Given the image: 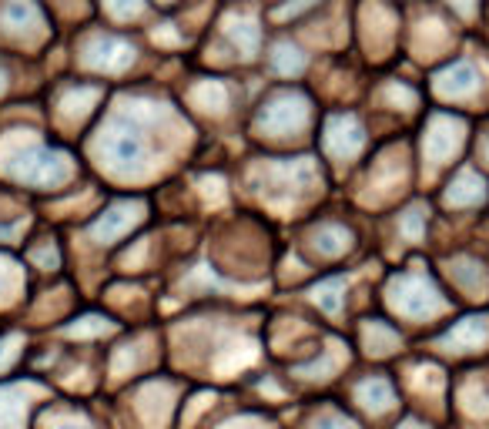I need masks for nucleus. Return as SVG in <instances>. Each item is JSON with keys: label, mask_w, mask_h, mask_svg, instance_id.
<instances>
[{"label": "nucleus", "mask_w": 489, "mask_h": 429, "mask_svg": "<svg viewBox=\"0 0 489 429\" xmlns=\"http://www.w3.org/2000/svg\"><path fill=\"white\" fill-rule=\"evenodd\" d=\"M389 295H392V306L406 319H429V315H436L443 308V292L426 272H402V275H396Z\"/></svg>", "instance_id": "obj_1"}, {"label": "nucleus", "mask_w": 489, "mask_h": 429, "mask_svg": "<svg viewBox=\"0 0 489 429\" xmlns=\"http://www.w3.org/2000/svg\"><path fill=\"white\" fill-rule=\"evenodd\" d=\"M469 141V124L462 121L459 114H436L432 124H429L426 131V141H422V148H426V161L429 165H436V168H443V165H453V158L459 154V148Z\"/></svg>", "instance_id": "obj_2"}, {"label": "nucleus", "mask_w": 489, "mask_h": 429, "mask_svg": "<svg viewBox=\"0 0 489 429\" xmlns=\"http://www.w3.org/2000/svg\"><path fill=\"white\" fill-rule=\"evenodd\" d=\"M67 175H71L67 158L47 148H27L14 161V178L24 184H61Z\"/></svg>", "instance_id": "obj_3"}, {"label": "nucleus", "mask_w": 489, "mask_h": 429, "mask_svg": "<svg viewBox=\"0 0 489 429\" xmlns=\"http://www.w3.org/2000/svg\"><path fill=\"white\" fill-rule=\"evenodd\" d=\"M479 91H483V71L469 57H459V61L446 64L443 71L436 74V94L446 97V101H453V104H466Z\"/></svg>", "instance_id": "obj_4"}, {"label": "nucleus", "mask_w": 489, "mask_h": 429, "mask_svg": "<svg viewBox=\"0 0 489 429\" xmlns=\"http://www.w3.org/2000/svg\"><path fill=\"white\" fill-rule=\"evenodd\" d=\"M443 201L453 212H476L489 205V182L476 168H459L453 175V182L446 184Z\"/></svg>", "instance_id": "obj_5"}, {"label": "nucleus", "mask_w": 489, "mask_h": 429, "mask_svg": "<svg viewBox=\"0 0 489 429\" xmlns=\"http://www.w3.org/2000/svg\"><path fill=\"white\" fill-rule=\"evenodd\" d=\"M443 346L456 353H479L489 346V315H466L443 332Z\"/></svg>", "instance_id": "obj_6"}, {"label": "nucleus", "mask_w": 489, "mask_h": 429, "mask_svg": "<svg viewBox=\"0 0 489 429\" xmlns=\"http://www.w3.org/2000/svg\"><path fill=\"white\" fill-rule=\"evenodd\" d=\"M101 151L114 161V165H138L144 158V141L135 128H111L104 138H101Z\"/></svg>", "instance_id": "obj_7"}, {"label": "nucleus", "mask_w": 489, "mask_h": 429, "mask_svg": "<svg viewBox=\"0 0 489 429\" xmlns=\"http://www.w3.org/2000/svg\"><path fill=\"white\" fill-rule=\"evenodd\" d=\"M453 278H456V285L466 295H486L489 292V261L476 259V255H459L456 261H453Z\"/></svg>", "instance_id": "obj_8"}, {"label": "nucleus", "mask_w": 489, "mask_h": 429, "mask_svg": "<svg viewBox=\"0 0 489 429\" xmlns=\"http://www.w3.org/2000/svg\"><path fill=\"white\" fill-rule=\"evenodd\" d=\"M325 144L338 154V158H349V154L359 151V144H362V124L355 121L352 114H338L329 121L325 128Z\"/></svg>", "instance_id": "obj_9"}, {"label": "nucleus", "mask_w": 489, "mask_h": 429, "mask_svg": "<svg viewBox=\"0 0 489 429\" xmlns=\"http://www.w3.org/2000/svg\"><path fill=\"white\" fill-rule=\"evenodd\" d=\"M135 222H138V214H135L131 205H114V208H107V212L91 225V238L101 242V245H111V242H114L118 235H124Z\"/></svg>", "instance_id": "obj_10"}, {"label": "nucleus", "mask_w": 489, "mask_h": 429, "mask_svg": "<svg viewBox=\"0 0 489 429\" xmlns=\"http://www.w3.org/2000/svg\"><path fill=\"white\" fill-rule=\"evenodd\" d=\"M91 54H101V57H94V64L104 67V71H121V67L135 61V47L118 41V37H97Z\"/></svg>", "instance_id": "obj_11"}, {"label": "nucleus", "mask_w": 489, "mask_h": 429, "mask_svg": "<svg viewBox=\"0 0 489 429\" xmlns=\"http://www.w3.org/2000/svg\"><path fill=\"white\" fill-rule=\"evenodd\" d=\"M359 399H362V406L366 409H385L389 402H392V389L385 379H366V383L359 386Z\"/></svg>", "instance_id": "obj_12"}, {"label": "nucleus", "mask_w": 489, "mask_h": 429, "mask_svg": "<svg viewBox=\"0 0 489 429\" xmlns=\"http://www.w3.org/2000/svg\"><path fill=\"white\" fill-rule=\"evenodd\" d=\"M342 292H345V278H325L322 285H315V302L325 312H336L342 306Z\"/></svg>", "instance_id": "obj_13"}, {"label": "nucleus", "mask_w": 489, "mask_h": 429, "mask_svg": "<svg viewBox=\"0 0 489 429\" xmlns=\"http://www.w3.org/2000/svg\"><path fill=\"white\" fill-rule=\"evenodd\" d=\"M272 64H275L282 74H298V71L305 67V57H302V50H295V47L278 44V47H275V57H272Z\"/></svg>", "instance_id": "obj_14"}, {"label": "nucleus", "mask_w": 489, "mask_h": 429, "mask_svg": "<svg viewBox=\"0 0 489 429\" xmlns=\"http://www.w3.org/2000/svg\"><path fill=\"white\" fill-rule=\"evenodd\" d=\"M312 4H315V0H295V4H289V7H282V11H278V17H295L298 11H308Z\"/></svg>", "instance_id": "obj_15"}, {"label": "nucleus", "mask_w": 489, "mask_h": 429, "mask_svg": "<svg viewBox=\"0 0 489 429\" xmlns=\"http://www.w3.org/2000/svg\"><path fill=\"white\" fill-rule=\"evenodd\" d=\"M453 11H459V14H473L476 7H479V0H446Z\"/></svg>", "instance_id": "obj_16"}, {"label": "nucleus", "mask_w": 489, "mask_h": 429, "mask_svg": "<svg viewBox=\"0 0 489 429\" xmlns=\"http://www.w3.org/2000/svg\"><path fill=\"white\" fill-rule=\"evenodd\" d=\"M479 158H483V165L489 168V128L483 131V138H479Z\"/></svg>", "instance_id": "obj_17"}, {"label": "nucleus", "mask_w": 489, "mask_h": 429, "mask_svg": "<svg viewBox=\"0 0 489 429\" xmlns=\"http://www.w3.org/2000/svg\"><path fill=\"white\" fill-rule=\"evenodd\" d=\"M61 429H77V426H61Z\"/></svg>", "instance_id": "obj_18"}]
</instances>
